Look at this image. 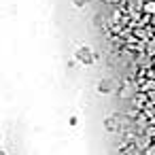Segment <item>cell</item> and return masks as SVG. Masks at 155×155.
<instances>
[{"label": "cell", "instance_id": "6da1fadb", "mask_svg": "<svg viewBox=\"0 0 155 155\" xmlns=\"http://www.w3.org/2000/svg\"><path fill=\"white\" fill-rule=\"evenodd\" d=\"M74 60H77L79 64H83V66H91V64L96 62V53H94L89 47H79L77 53H74Z\"/></svg>", "mask_w": 155, "mask_h": 155}, {"label": "cell", "instance_id": "7a4b0ae2", "mask_svg": "<svg viewBox=\"0 0 155 155\" xmlns=\"http://www.w3.org/2000/svg\"><path fill=\"white\" fill-rule=\"evenodd\" d=\"M113 89H115V81H113V79H102V81L98 83V94H102V96L113 94Z\"/></svg>", "mask_w": 155, "mask_h": 155}, {"label": "cell", "instance_id": "3957f363", "mask_svg": "<svg viewBox=\"0 0 155 155\" xmlns=\"http://www.w3.org/2000/svg\"><path fill=\"white\" fill-rule=\"evenodd\" d=\"M144 53H149L151 58H155V36H151L149 41H144Z\"/></svg>", "mask_w": 155, "mask_h": 155}, {"label": "cell", "instance_id": "277c9868", "mask_svg": "<svg viewBox=\"0 0 155 155\" xmlns=\"http://www.w3.org/2000/svg\"><path fill=\"white\" fill-rule=\"evenodd\" d=\"M132 94H138V89H132L130 85H123V87H121V91H119V98L127 100V98H132Z\"/></svg>", "mask_w": 155, "mask_h": 155}, {"label": "cell", "instance_id": "5b68a950", "mask_svg": "<svg viewBox=\"0 0 155 155\" xmlns=\"http://www.w3.org/2000/svg\"><path fill=\"white\" fill-rule=\"evenodd\" d=\"M144 13L147 15H155V0L153 2H144Z\"/></svg>", "mask_w": 155, "mask_h": 155}, {"label": "cell", "instance_id": "8992f818", "mask_svg": "<svg viewBox=\"0 0 155 155\" xmlns=\"http://www.w3.org/2000/svg\"><path fill=\"white\" fill-rule=\"evenodd\" d=\"M142 155H155V144L151 142V144H149V147H147V149L142 151Z\"/></svg>", "mask_w": 155, "mask_h": 155}, {"label": "cell", "instance_id": "52a82bcc", "mask_svg": "<svg viewBox=\"0 0 155 155\" xmlns=\"http://www.w3.org/2000/svg\"><path fill=\"white\" fill-rule=\"evenodd\" d=\"M72 2H74V7H79V9H81V7H85V5H87V0H72Z\"/></svg>", "mask_w": 155, "mask_h": 155}, {"label": "cell", "instance_id": "ba28073f", "mask_svg": "<svg viewBox=\"0 0 155 155\" xmlns=\"http://www.w3.org/2000/svg\"><path fill=\"white\" fill-rule=\"evenodd\" d=\"M0 155H9V153H7V151H5V149H2V151H0Z\"/></svg>", "mask_w": 155, "mask_h": 155}, {"label": "cell", "instance_id": "9c48e42d", "mask_svg": "<svg viewBox=\"0 0 155 155\" xmlns=\"http://www.w3.org/2000/svg\"><path fill=\"white\" fill-rule=\"evenodd\" d=\"M106 2H115V0H106Z\"/></svg>", "mask_w": 155, "mask_h": 155}, {"label": "cell", "instance_id": "30bf717a", "mask_svg": "<svg viewBox=\"0 0 155 155\" xmlns=\"http://www.w3.org/2000/svg\"><path fill=\"white\" fill-rule=\"evenodd\" d=\"M153 144H155V136H153Z\"/></svg>", "mask_w": 155, "mask_h": 155}]
</instances>
